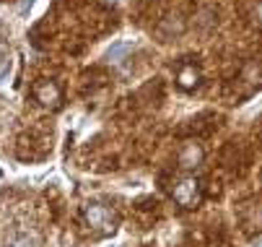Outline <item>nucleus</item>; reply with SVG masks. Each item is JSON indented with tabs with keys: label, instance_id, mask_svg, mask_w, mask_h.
I'll return each mask as SVG.
<instances>
[{
	"label": "nucleus",
	"instance_id": "nucleus-1",
	"mask_svg": "<svg viewBox=\"0 0 262 247\" xmlns=\"http://www.w3.org/2000/svg\"><path fill=\"white\" fill-rule=\"evenodd\" d=\"M171 198L182 205V208H195L203 200V185L195 174H184L177 180V185L171 188Z\"/></svg>",
	"mask_w": 262,
	"mask_h": 247
},
{
	"label": "nucleus",
	"instance_id": "nucleus-2",
	"mask_svg": "<svg viewBox=\"0 0 262 247\" xmlns=\"http://www.w3.org/2000/svg\"><path fill=\"white\" fill-rule=\"evenodd\" d=\"M34 99L42 107L57 110V107H62V89L55 81H39V84H34Z\"/></svg>",
	"mask_w": 262,
	"mask_h": 247
},
{
	"label": "nucleus",
	"instance_id": "nucleus-3",
	"mask_svg": "<svg viewBox=\"0 0 262 247\" xmlns=\"http://www.w3.org/2000/svg\"><path fill=\"white\" fill-rule=\"evenodd\" d=\"M86 221H89V227H94V229H109L112 214H109L104 205L91 203V205H86Z\"/></svg>",
	"mask_w": 262,
	"mask_h": 247
},
{
	"label": "nucleus",
	"instance_id": "nucleus-4",
	"mask_svg": "<svg viewBox=\"0 0 262 247\" xmlns=\"http://www.w3.org/2000/svg\"><path fill=\"white\" fill-rule=\"evenodd\" d=\"M177 81H179V86H182L184 91H192V89H198V84H200V70H198L195 65H187V68L179 70Z\"/></svg>",
	"mask_w": 262,
	"mask_h": 247
},
{
	"label": "nucleus",
	"instance_id": "nucleus-5",
	"mask_svg": "<svg viewBox=\"0 0 262 247\" xmlns=\"http://www.w3.org/2000/svg\"><path fill=\"white\" fill-rule=\"evenodd\" d=\"M200 159H203V149L198 143H187L184 146V151H182V167L192 169V167L200 164Z\"/></svg>",
	"mask_w": 262,
	"mask_h": 247
},
{
	"label": "nucleus",
	"instance_id": "nucleus-6",
	"mask_svg": "<svg viewBox=\"0 0 262 247\" xmlns=\"http://www.w3.org/2000/svg\"><path fill=\"white\" fill-rule=\"evenodd\" d=\"M127 50H130V45H117L115 50H109V57H112V60H117V57H120V55H125Z\"/></svg>",
	"mask_w": 262,
	"mask_h": 247
},
{
	"label": "nucleus",
	"instance_id": "nucleus-7",
	"mask_svg": "<svg viewBox=\"0 0 262 247\" xmlns=\"http://www.w3.org/2000/svg\"><path fill=\"white\" fill-rule=\"evenodd\" d=\"M13 247H34V239H29V237H24V239H18Z\"/></svg>",
	"mask_w": 262,
	"mask_h": 247
},
{
	"label": "nucleus",
	"instance_id": "nucleus-8",
	"mask_svg": "<svg viewBox=\"0 0 262 247\" xmlns=\"http://www.w3.org/2000/svg\"><path fill=\"white\" fill-rule=\"evenodd\" d=\"M31 3H34V0H21V6H18V8L26 11V8H31Z\"/></svg>",
	"mask_w": 262,
	"mask_h": 247
},
{
	"label": "nucleus",
	"instance_id": "nucleus-9",
	"mask_svg": "<svg viewBox=\"0 0 262 247\" xmlns=\"http://www.w3.org/2000/svg\"><path fill=\"white\" fill-rule=\"evenodd\" d=\"M259 16H262V6H259Z\"/></svg>",
	"mask_w": 262,
	"mask_h": 247
}]
</instances>
